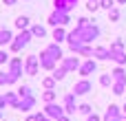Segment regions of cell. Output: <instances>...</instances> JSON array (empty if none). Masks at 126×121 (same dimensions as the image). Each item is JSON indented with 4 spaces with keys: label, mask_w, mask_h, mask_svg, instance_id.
<instances>
[{
    "label": "cell",
    "mask_w": 126,
    "mask_h": 121,
    "mask_svg": "<svg viewBox=\"0 0 126 121\" xmlns=\"http://www.w3.org/2000/svg\"><path fill=\"white\" fill-rule=\"evenodd\" d=\"M95 71H97V60H95V57H89V60H84V62H82V66H80V71H78V73H80V77H82V79H86V77H89V75H93Z\"/></svg>",
    "instance_id": "ba28073f"
},
{
    "label": "cell",
    "mask_w": 126,
    "mask_h": 121,
    "mask_svg": "<svg viewBox=\"0 0 126 121\" xmlns=\"http://www.w3.org/2000/svg\"><path fill=\"white\" fill-rule=\"evenodd\" d=\"M16 2H18V0H2V4H7V7H13Z\"/></svg>",
    "instance_id": "b9f144b4"
},
{
    "label": "cell",
    "mask_w": 126,
    "mask_h": 121,
    "mask_svg": "<svg viewBox=\"0 0 126 121\" xmlns=\"http://www.w3.org/2000/svg\"><path fill=\"white\" fill-rule=\"evenodd\" d=\"M122 112H124V115H126V104H124V106H122Z\"/></svg>",
    "instance_id": "bcb514c9"
},
{
    "label": "cell",
    "mask_w": 126,
    "mask_h": 121,
    "mask_svg": "<svg viewBox=\"0 0 126 121\" xmlns=\"http://www.w3.org/2000/svg\"><path fill=\"white\" fill-rule=\"evenodd\" d=\"M40 68H44V71H49V73H53L55 68H58V60L55 57H51L47 51H40Z\"/></svg>",
    "instance_id": "52a82bcc"
},
{
    "label": "cell",
    "mask_w": 126,
    "mask_h": 121,
    "mask_svg": "<svg viewBox=\"0 0 126 121\" xmlns=\"http://www.w3.org/2000/svg\"><path fill=\"white\" fill-rule=\"evenodd\" d=\"M44 51H47L51 57H55L58 62H62V60H64V53H62V48H60V44H58V42H51V44H49Z\"/></svg>",
    "instance_id": "9a60e30c"
},
{
    "label": "cell",
    "mask_w": 126,
    "mask_h": 121,
    "mask_svg": "<svg viewBox=\"0 0 126 121\" xmlns=\"http://www.w3.org/2000/svg\"><path fill=\"white\" fill-rule=\"evenodd\" d=\"M9 73H11V77H13L16 82L22 77V73H24V62H22V57H11V60H9Z\"/></svg>",
    "instance_id": "8992f818"
},
{
    "label": "cell",
    "mask_w": 126,
    "mask_h": 121,
    "mask_svg": "<svg viewBox=\"0 0 126 121\" xmlns=\"http://www.w3.org/2000/svg\"><path fill=\"white\" fill-rule=\"evenodd\" d=\"M78 55H80V57H86V60H89V57H93V48H91V44H84V46L80 48V53H78Z\"/></svg>",
    "instance_id": "f546056e"
},
{
    "label": "cell",
    "mask_w": 126,
    "mask_h": 121,
    "mask_svg": "<svg viewBox=\"0 0 126 121\" xmlns=\"http://www.w3.org/2000/svg\"><path fill=\"white\" fill-rule=\"evenodd\" d=\"M62 106H64V112L71 117V115H75L78 112V106H75V95L73 93H66L64 95V99H62Z\"/></svg>",
    "instance_id": "7c38bea8"
},
{
    "label": "cell",
    "mask_w": 126,
    "mask_h": 121,
    "mask_svg": "<svg viewBox=\"0 0 126 121\" xmlns=\"http://www.w3.org/2000/svg\"><path fill=\"white\" fill-rule=\"evenodd\" d=\"M53 7H55L58 11H66V13H71V11L75 9V7H71L66 0H53Z\"/></svg>",
    "instance_id": "603a6c76"
},
{
    "label": "cell",
    "mask_w": 126,
    "mask_h": 121,
    "mask_svg": "<svg viewBox=\"0 0 126 121\" xmlns=\"http://www.w3.org/2000/svg\"><path fill=\"white\" fill-rule=\"evenodd\" d=\"M78 112L84 115V117H89V115H93V108H91V104H80L78 106Z\"/></svg>",
    "instance_id": "4dcf8cb0"
},
{
    "label": "cell",
    "mask_w": 126,
    "mask_h": 121,
    "mask_svg": "<svg viewBox=\"0 0 126 121\" xmlns=\"http://www.w3.org/2000/svg\"><path fill=\"white\" fill-rule=\"evenodd\" d=\"M35 95H29V97H22V99H18V104L13 106L16 110H20V112H29V110H33L35 108Z\"/></svg>",
    "instance_id": "30bf717a"
},
{
    "label": "cell",
    "mask_w": 126,
    "mask_h": 121,
    "mask_svg": "<svg viewBox=\"0 0 126 121\" xmlns=\"http://www.w3.org/2000/svg\"><path fill=\"white\" fill-rule=\"evenodd\" d=\"M55 84H58V79H55L53 75H49V77L42 79V88H44V90H55Z\"/></svg>",
    "instance_id": "d4e9b609"
},
{
    "label": "cell",
    "mask_w": 126,
    "mask_h": 121,
    "mask_svg": "<svg viewBox=\"0 0 126 121\" xmlns=\"http://www.w3.org/2000/svg\"><path fill=\"white\" fill-rule=\"evenodd\" d=\"M86 9H89L91 13H95V11L100 9V2H97V0H86Z\"/></svg>",
    "instance_id": "836d02e7"
},
{
    "label": "cell",
    "mask_w": 126,
    "mask_h": 121,
    "mask_svg": "<svg viewBox=\"0 0 126 121\" xmlns=\"http://www.w3.org/2000/svg\"><path fill=\"white\" fill-rule=\"evenodd\" d=\"M113 84H115V79H113V75H111V73L100 75V86H104V88H113Z\"/></svg>",
    "instance_id": "7402d4cb"
},
{
    "label": "cell",
    "mask_w": 126,
    "mask_h": 121,
    "mask_svg": "<svg viewBox=\"0 0 126 121\" xmlns=\"http://www.w3.org/2000/svg\"><path fill=\"white\" fill-rule=\"evenodd\" d=\"M16 29H18V31H27V29H31V20H29L27 15H18V18H16Z\"/></svg>",
    "instance_id": "d6986e66"
},
{
    "label": "cell",
    "mask_w": 126,
    "mask_h": 121,
    "mask_svg": "<svg viewBox=\"0 0 126 121\" xmlns=\"http://www.w3.org/2000/svg\"><path fill=\"white\" fill-rule=\"evenodd\" d=\"M51 35H53V42H58V44H60V42H64V40L69 37V31H66L64 26H55Z\"/></svg>",
    "instance_id": "e0dca14e"
},
{
    "label": "cell",
    "mask_w": 126,
    "mask_h": 121,
    "mask_svg": "<svg viewBox=\"0 0 126 121\" xmlns=\"http://www.w3.org/2000/svg\"><path fill=\"white\" fill-rule=\"evenodd\" d=\"M4 106H7V99H4V95H0V110H4Z\"/></svg>",
    "instance_id": "60d3db41"
},
{
    "label": "cell",
    "mask_w": 126,
    "mask_h": 121,
    "mask_svg": "<svg viewBox=\"0 0 126 121\" xmlns=\"http://www.w3.org/2000/svg\"><path fill=\"white\" fill-rule=\"evenodd\" d=\"M60 66H64L69 73H73V71H80V66H82V60H80V55H73V57H64V60L60 62Z\"/></svg>",
    "instance_id": "8fae6325"
},
{
    "label": "cell",
    "mask_w": 126,
    "mask_h": 121,
    "mask_svg": "<svg viewBox=\"0 0 126 121\" xmlns=\"http://www.w3.org/2000/svg\"><path fill=\"white\" fill-rule=\"evenodd\" d=\"M9 60H11L9 53H7L4 48H0V66H2V64H9Z\"/></svg>",
    "instance_id": "74e56055"
},
{
    "label": "cell",
    "mask_w": 126,
    "mask_h": 121,
    "mask_svg": "<svg viewBox=\"0 0 126 121\" xmlns=\"http://www.w3.org/2000/svg\"><path fill=\"white\" fill-rule=\"evenodd\" d=\"M109 48H111V51H124V42H122V40H113Z\"/></svg>",
    "instance_id": "d6a6232c"
},
{
    "label": "cell",
    "mask_w": 126,
    "mask_h": 121,
    "mask_svg": "<svg viewBox=\"0 0 126 121\" xmlns=\"http://www.w3.org/2000/svg\"><path fill=\"white\" fill-rule=\"evenodd\" d=\"M71 22V15L66 13V11H58V9H53V13L49 15V24L55 29V26H66Z\"/></svg>",
    "instance_id": "277c9868"
},
{
    "label": "cell",
    "mask_w": 126,
    "mask_h": 121,
    "mask_svg": "<svg viewBox=\"0 0 126 121\" xmlns=\"http://www.w3.org/2000/svg\"><path fill=\"white\" fill-rule=\"evenodd\" d=\"M86 121H104V117H100V115H95V112H93V115H89V117H86Z\"/></svg>",
    "instance_id": "ab89813d"
},
{
    "label": "cell",
    "mask_w": 126,
    "mask_h": 121,
    "mask_svg": "<svg viewBox=\"0 0 126 121\" xmlns=\"http://www.w3.org/2000/svg\"><path fill=\"white\" fill-rule=\"evenodd\" d=\"M42 101L44 104H55L58 101V93L55 90H44L42 93Z\"/></svg>",
    "instance_id": "484cf974"
},
{
    "label": "cell",
    "mask_w": 126,
    "mask_h": 121,
    "mask_svg": "<svg viewBox=\"0 0 126 121\" xmlns=\"http://www.w3.org/2000/svg\"><path fill=\"white\" fill-rule=\"evenodd\" d=\"M33 40V33H31V29H27V31H20L16 37H13V42H11V46H9V51L11 53H20L24 46H29V42Z\"/></svg>",
    "instance_id": "7a4b0ae2"
},
{
    "label": "cell",
    "mask_w": 126,
    "mask_h": 121,
    "mask_svg": "<svg viewBox=\"0 0 126 121\" xmlns=\"http://www.w3.org/2000/svg\"><path fill=\"white\" fill-rule=\"evenodd\" d=\"M93 57L100 62H106V60H111V48L109 46H93Z\"/></svg>",
    "instance_id": "5bb4252c"
},
{
    "label": "cell",
    "mask_w": 126,
    "mask_h": 121,
    "mask_svg": "<svg viewBox=\"0 0 126 121\" xmlns=\"http://www.w3.org/2000/svg\"><path fill=\"white\" fill-rule=\"evenodd\" d=\"M117 2H120V4H126V0H117Z\"/></svg>",
    "instance_id": "7dc6e473"
},
{
    "label": "cell",
    "mask_w": 126,
    "mask_h": 121,
    "mask_svg": "<svg viewBox=\"0 0 126 121\" xmlns=\"http://www.w3.org/2000/svg\"><path fill=\"white\" fill-rule=\"evenodd\" d=\"M91 90H93V84H91L89 79H80V82H75V84H73V88H71V93H73L75 97L89 95Z\"/></svg>",
    "instance_id": "9c48e42d"
},
{
    "label": "cell",
    "mask_w": 126,
    "mask_h": 121,
    "mask_svg": "<svg viewBox=\"0 0 126 121\" xmlns=\"http://www.w3.org/2000/svg\"><path fill=\"white\" fill-rule=\"evenodd\" d=\"M16 93H18V97H20V99H22V97H29V95H33V93H31V86H29V84H20Z\"/></svg>",
    "instance_id": "4316f807"
},
{
    "label": "cell",
    "mask_w": 126,
    "mask_h": 121,
    "mask_svg": "<svg viewBox=\"0 0 126 121\" xmlns=\"http://www.w3.org/2000/svg\"><path fill=\"white\" fill-rule=\"evenodd\" d=\"M38 71H40V57L38 55H27L24 57V75L35 77Z\"/></svg>",
    "instance_id": "5b68a950"
},
{
    "label": "cell",
    "mask_w": 126,
    "mask_h": 121,
    "mask_svg": "<svg viewBox=\"0 0 126 121\" xmlns=\"http://www.w3.org/2000/svg\"><path fill=\"white\" fill-rule=\"evenodd\" d=\"M35 119H38V121H53V119H49L44 112H35Z\"/></svg>",
    "instance_id": "f35d334b"
},
{
    "label": "cell",
    "mask_w": 126,
    "mask_h": 121,
    "mask_svg": "<svg viewBox=\"0 0 126 121\" xmlns=\"http://www.w3.org/2000/svg\"><path fill=\"white\" fill-rule=\"evenodd\" d=\"M111 90H113V95H124V93H126V84H122V82H115Z\"/></svg>",
    "instance_id": "1f68e13d"
},
{
    "label": "cell",
    "mask_w": 126,
    "mask_h": 121,
    "mask_svg": "<svg viewBox=\"0 0 126 121\" xmlns=\"http://www.w3.org/2000/svg\"><path fill=\"white\" fill-rule=\"evenodd\" d=\"M109 20H111V22H117V20H120V9H111V11H109Z\"/></svg>",
    "instance_id": "d590c367"
},
{
    "label": "cell",
    "mask_w": 126,
    "mask_h": 121,
    "mask_svg": "<svg viewBox=\"0 0 126 121\" xmlns=\"http://www.w3.org/2000/svg\"><path fill=\"white\" fill-rule=\"evenodd\" d=\"M100 26L97 24H89V26H84V29H73V31H69V37L66 40H80L82 44H91L93 40H97L100 37Z\"/></svg>",
    "instance_id": "6da1fadb"
},
{
    "label": "cell",
    "mask_w": 126,
    "mask_h": 121,
    "mask_svg": "<svg viewBox=\"0 0 126 121\" xmlns=\"http://www.w3.org/2000/svg\"><path fill=\"white\" fill-rule=\"evenodd\" d=\"M4 99H7V106H11V108H13V106L18 104V99H20V97H18V93H11V90H9V93H4Z\"/></svg>",
    "instance_id": "f1b7e54d"
},
{
    "label": "cell",
    "mask_w": 126,
    "mask_h": 121,
    "mask_svg": "<svg viewBox=\"0 0 126 121\" xmlns=\"http://www.w3.org/2000/svg\"><path fill=\"white\" fill-rule=\"evenodd\" d=\"M117 121H126V115H124V112H122V117H120Z\"/></svg>",
    "instance_id": "f6af8a7d"
},
{
    "label": "cell",
    "mask_w": 126,
    "mask_h": 121,
    "mask_svg": "<svg viewBox=\"0 0 126 121\" xmlns=\"http://www.w3.org/2000/svg\"><path fill=\"white\" fill-rule=\"evenodd\" d=\"M111 60L117 66H126V51H111Z\"/></svg>",
    "instance_id": "ac0fdd59"
},
{
    "label": "cell",
    "mask_w": 126,
    "mask_h": 121,
    "mask_svg": "<svg viewBox=\"0 0 126 121\" xmlns=\"http://www.w3.org/2000/svg\"><path fill=\"white\" fill-rule=\"evenodd\" d=\"M0 121H2V110H0Z\"/></svg>",
    "instance_id": "c3c4849f"
},
{
    "label": "cell",
    "mask_w": 126,
    "mask_h": 121,
    "mask_svg": "<svg viewBox=\"0 0 126 121\" xmlns=\"http://www.w3.org/2000/svg\"><path fill=\"white\" fill-rule=\"evenodd\" d=\"M89 24H91V20H89V18H78L75 29H84V26H89Z\"/></svg>",
    "instance_id": "8d00e7d4"
},
{
    "label": "cell",
    "mask_w": 126,
    "mask_h": 121,
    "mask_svg": "<svg viewBox=\"0 0 126 121\" xmlns=\"http://www.w3.org/2000/svg\"><path fill=\"white\" fill-rule=\"evenodd\" d=\"M24 121H38V119H35V115H29V117H27Z\"/></svg>",
    "instance_id": "7bdbcfd3"
},
{
    "label": "cell",
    "mask_w": 126,
    "mask_h": 121,
    "mask_svg": "<svg viewBox=\"0 0 126 121\" xmlns=\"http://www.w3.org/2000/svg\"><path fill=\"white\" fill-rule=\"evenodd\" d=\"M13 37H16V35H13L9 29H0V48H4V46H11Z\"/></svg>",
    "instance_id": "2e32d148"
},
{
    "label": "cell",
    "mask_w": 126,
    "mask_h": 121,
    "mask_svg": "<svg viewBox=\"0 0 126 121\" xmlns=\"http://www.w3.org/2000/svg\"><path fill=\"white\" fill-rule=\"evenodd\" d=\"M120 117H122V108L115 106V104H111L106 108V112H104V121H117Z\"/></svg>",
    "instance_id": "4fadbf2b"
},
{
    "label": "cell",
    "mask_w": 126,
    "mask_h": 121,
    "mask_svg": "<svg viewBox=\"0 0 126 121\" xmlns=\"http://www.w3.org/2000/svg\"><path fill=\"white\" fill-rule=\"evenodd\" d=\"M13 84H16V79L11 77V73H9V71H7V73L0 71V86H13Z\"/></svg>",
    "instance_id": "cb8c5ba5"
},
{
    "label": "cell",
    "mask_w": 126,
    "mask_h": 121,
    "mask_svg": "<svg viewBox=\"0 0 126 121\" xmlns=\"http://www.w3.org/2000/svg\"><path fill=\"white\" fill-rule=\"evenodd\" d=\"M60 121H71V117H69V115H64V117H62Z\"/></svg>",
    "instance_id": "ee69618b"
},
{
    "label": "cell",
    "mask_w": 126,
    "mask_h": 121,
    "mask_svg": "<svg viewBox=\"0 0 126 121\" xmlns=\"http://www.w3.org/2000/svg\"><path fill=\"white\" fill-rule=\"evenodd\" d=\"M42 112H44L49 119H53V121H60L66 115V112H64V106L58 104V101H55V104H44V110H42Z\"/></svg>",
    "instance_id": "3957f363"
},
{
    "label": "cell",
    "mask_w": 126,
    "mask_h": 121,
    "mask_svg": "<svg viewBox=\"0 0 126 121\" xmlns=\"http://www.w3.org/2000/svg\"><path fill=\"white\" fill-rule=\"evenodd\" d=\"M100 9L111 11V9H115V4H113V0H100Z\"/></svg>",
    "instance_id": "e575fe53"
},
{
    "label": "cell",
    "mask_w": 126,
    "mask_h": 121,
    "mask_svg": "<svg viewBox=\"0 0 126 121\" xmlns=\"http://www.w3.org/2000/svg\"><path fill=\"white\" fill-rule=\"evenodd\" d=\"M31 33H33V37H47V26H42V24H31Z\"/></svg>",
    "instance_id": "44dd1931"
},
{
    "label": "cell",
    "mask_w": 126,
    "mask_h": 121,
    "mask_svg": "<svg viewBox=\"0 0 126 121\" xmlns=\"http://www.w3.org/2000/svg\"><path fill=\"white\" fill-rule=\"evenodd\" d=\"M51 75H53V77H55V79H58V82H62V79H64V77H66V75H69V71H66V68H64V66H58V68H55V71H53V73H51Z\"/></svg>",
    "instance_id": "83f0119b"
},
{
    "label": "cell",
    "mask_w": 126,
    "mask_h": 121,
    "mask_svg": "<svg viewBox=\"0 0 126 121\" xmlns=\"http://www.w3.org/2000/svg\"><path fill=\"white\" fill-rule=\"evenodd\" d=\"M111 75H113V79H115V82L126 84V71H124V66H115V68L111 71Z\"/></svg>",
    "instance_id": "ffe728a7"
}]
</instances>
